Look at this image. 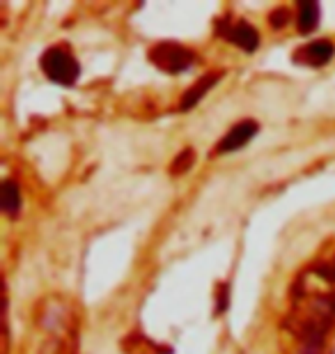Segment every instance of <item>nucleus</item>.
Returning <instances> with one entry per match:
<instances>
[{"label": "nucleus", "instance_id": "obj_6", "mask_svg": "<svg viewBox=\"0 0 335 354\" xmlns=\"http://www.w3.org/2000/svg\"><path fill=\"white\" fill-rule=\"evenodd\" d=\"M218 79H220V74L218 72H213V74H207V76H202V79H198L193 86H191L186 92H184V97H182V104H180V109L182 111H189V109H193V106L200 102V99L209 92L213 86L218 83Z\"/></svg>", "mask_w": 335, "mask_h": 354}, {"label": "nucleus", "instance_id": "obj_3", "mask_svg": "<svg viewBox=\"0 0 335 354\" xmlns=\"http://www.w3.org/2000/svg\"><path fill=\"white\" fill-rule=\"evenodd\" d=\"M216 35L225 37L227 41H232L234 46H239L241 51H248V53H253L255 48L260 46V32L255 30L251 24H246V21H234V24H230L227 19H218Z\"/></svg>", "mask_w": 335, "mask_h": 354}, {"label": "nucleus", "instance_id": "obj_11", "mask_svg": "<svg viewBox=\"0 0 335 354\" xmlns=\"http://www.w3.org/2000/svg\"><path fill=\"white\" fill-rule=\"evenodd\" d=\"M317 274L319 276H324V279L326 281H335V260H333V263L329 265V267H317Z\"/></svg>", "mask_w": 335, "mask_h": 354}, {"label": "nucleus", "instance_id": "obj_2", "mask_svg": "<svg viewBox=\"0 0 335 354\" xmlns=\"http://www.w3.org/2000/svg\"><path fill=\"white\" fill-rule=\"evenodd\" d=\"M149 60L152 65H156L161 72L168 74H180L186 72V69L195 62V53L191 48L175 44V41H161L149 48Z\"/></svg>", "mask_w": 335, "mask_h": 354}, {"label": "nucleus", "instance_id": "obj_10", "mask_svg": "<svg viewBox=\"0 0 335 354\" xmlns=\"http://www.w3.org/2000/svg\"><path fill=\"white\" fill-rule=\"evenodd\" d=\"M289 21H291V14H289V10H285V7H280V10H276L271 14V26L274 28H285Z\"/></svg>", "mask_w": 335, "mask_h": 354}, {"label": "nucleus", "instance_id": "obj_12", "mask_svg": "<svg viewBox=\"0 0 335 354\" xmlns=\"http://www.w3.org/2000/svg\"><path fill=\"white\" fill-rule=\"evenodd\" d=\"M227 308V286L223 288V295H218V306H216V313Z\"/></svg>", "mask_w": 335, "mask_h": 354}, {"label": "nucleus", "instance_id": "obj_8", "mask_svg": "<svg viewBox=\"0 0 335 354\" xmlns=\"http://www.w3.org/2000/svg\"><path fill=\"white\" fill-rule=\"evenodd\" d=\"M21 209V191L12 180L3 182V212L10 216H17Z\"/></svg>", "mask_w": 335, "mask_h": 354}, {"label": "nucleus", "instance_id": "obj_9", "mask_svg": "<svg viewBox=\"0 0 335 354\" xmlns=\"http://www.w3.org/2000/svg\"><path fill=\"white\" fill-rule=\"evenodd\" d=\"M193 161H195V152L191 150V147H186L184 152L177 154V159L173 161V166H170V173L173 175H182V173H186L191 171V166H193Z\"/></svg>", "mask_w": 335, "mask_h": 354}, {"label": "nucleus", "instance_id": "obj_7", "mask_svg": "<svg viewBox=\"0 0 335 354\" xmlns=\"http://www.w3.org/2000/svg\"><path fill=\"white\" fill-rule=\"evenodd\" d=\"M319 14H322V10H319L317 3H310V0H303V3H298V14H296L298 32L308 35L312 30H317Z\"/></svg>", "mask_w": 335, "mask_h": 354}, {"label": "nucleus", "instance_id": "obj_1", "mask_svg": "<svg viewBox=\"0 0 335 354\" xmlns=\"http://www.w3.org/2000/svg\"><path fill=\"white\" fill-rule=\"evenodd\" d=\"M41 72L58 86H74L81 76V65L67 48L53 46L41 55Z\"/></svg>", "mask_w": 335, "mask_h": 354}, {"label": "nucleus", "instance_id": "obj_5", "mask_svg": "<svg viewBox=\"0 0 335 354\" xmlns=\"http://www.w3.org/2000/svg\"><path fill=\"white\" fill-rule=\"evenodd\" d=\"M333 55H335V46L331 41L317 39L298 48L294 53V62H301V65H308V67H324L326 62H331Z\"/></svg>", "mask_w": 335, "mask_h": 354}, {"label": "nucleus", "instance_id": "obj_4", "mask_svg": "<svg viewBox=\"0 0 335 354\" xmlns=\"http://www.w3.org/2000/svg\"><path fill=\"white\" fill-rule=\"evenodd\" d=\"M258 131H260V124L253 122V120H244V122L234 124L232 129L225 133V138L218 140L216 154H227V152L241 150L246 143H251L253 136H258Z\"/></svg>", "mask_w": 335, "mask_h": 354}]
</instances>
